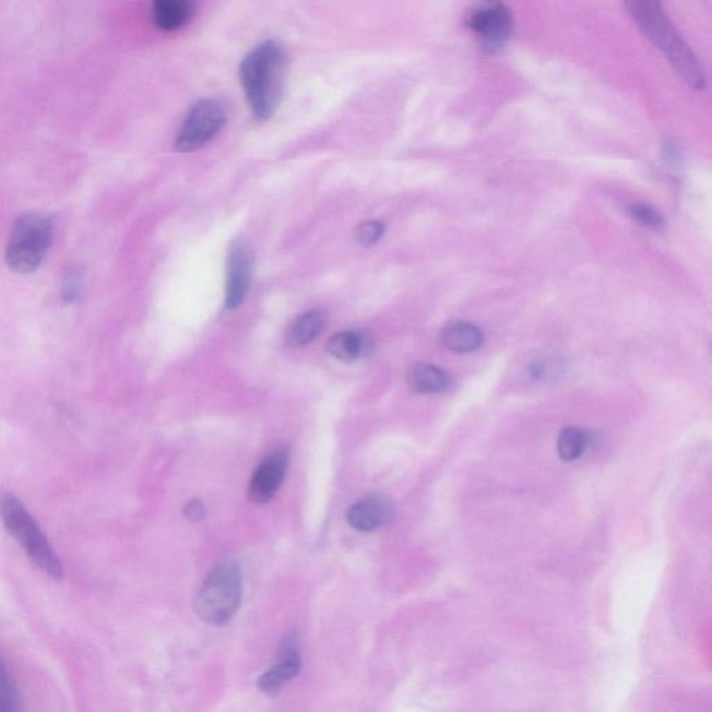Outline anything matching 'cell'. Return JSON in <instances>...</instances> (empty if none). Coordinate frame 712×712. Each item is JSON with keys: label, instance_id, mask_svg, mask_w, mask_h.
<instances>
[{"label": "cell", "instance_id": "obj_1", "mask_svg": "<svg viewBox=\"0 0 712 712\" xmlns=\"http://www.w3.org/2000/svg\"><path fill=\"white\" fill-rule=\"evenodd\" d=\"M287 55L276 40H264L242 59L240 81L249 108L258 120L271 119L282 104Z\"/></svg>", "mask_w": 712, "mask_h": 712}, {"label": "cell", "instance_id": "obj_2", "mask_svg": "<svg viewBox=\"0 0 712 712\" xmlns=\"http://www.w3.org/2000/svg\"><path fill=\"white\" fill-rule=\"evenodd\" d=\"M627 8L640 32L663 52L681 80H685L691 88L703 90L704 70L693 50L666 16L663 4L654 0H630L627 2Z\"/></svg>", "mask_w": 712, "mask_h": 712}, {"label": "cell", "instance_id": "obj_3", "mask_svg": "<svg viewBox=\"0 0 712 712\" xmlns=\"http://www.w3.org/2000/svg\"><path fill=\"white\" fill-rule=\"evenodd\" d=\"M242 602V572L236 562H222L207 574L195 597L198 618L222 628L236 617Z\"/></svg>", "mask_w": 712, "mask_h": 712}, {"label": "cell", "instance_id": "obj_4", "mask_svg": "<svg viewBox=\"0 0 712 712\" xmlns=\"http://www.w3.org/2000/svg\"><path fill=\"white\" fill-rule=\"evenodd\" d=\"M54 241V223L43 213H25L10 232L7 263L13 272L37 271L47 258Z\"/></svg>", "mask_w": 712, "mask_h": 712}, {"label": "cell", "instance_id": "obj_5", "mask_svg": "<svg viewBox=\"0 0 712 712\" xmlns=\"http://www.w3.org/2000/svg\"><path fill=\"white\" fill-rule=\"evenodd\" d=\"M2 517L8 531L22 544L25 554L35 566L50 578H62V562L50 547L47 537L40 532L37 522L16 497L9 495L2 498Z\"/></svg>", "mask_w": 712, "mask_h": 712}, {"label": "cell", "instance_id": "obj_6", "mask_svg": "<svg viewBox=\"0 0 712 712\" xmlns=\"http://www.w3.org/2000/svg\"><path fill=\"white\" fill-rule=\"evenodd\" d=\"M226 121V106L221 100L206 98L195 102L177 132L176 151L188 154L201 150L215 139Z\"/></svg>", "mask_w": 712, "mask_h": 712}, {"label": "cell", "instance_id": "obj_7", "mask_svg": "<svg viewBox=\"0 0 712 712\" xmlns=\"http://www.w3.org/2000/svg\"><path fill=\"white\" fill-rule=\"evenodd\" d=\"M467 25L480 39L483 47L490 50L503 47L513 33L511 10L501 3H486L473 9Z\"/></svg>", "mask_w": 712, "mask_h": 712}, {"label": "cell", "instance_id": "obj_8", "mask_svg": "<svg viewBox=\"0 0 712 712\" xmlns=\"http://www.w3.org/2000/svg\"><path fill=\"white\" fill-rule=\"evenodd\" d=\"M252 253L246 244L234 241L226 261V308L237 309L246 301L252 282Z\"/></svg>", "mask_w": 712, "mask_h": 712}, {"label": "cell", "instance_id": "obj_9", "mask_svg": "<svg viewBox=\"0 0 712 712\" xmlns=\"http://www.w3.org/2000/svg\"><path fill=\"white\" fill-rule=\"evenodd\" d=\"M288 451L276 449L261 462L249 482L248 497L256 503H268L277 495L288 467Z\"/></svg>", "mask_w": 712, "mask_h": 712}, {"label": "cell", "instance_id": "obj_10", "mask_svg": "<svg viewBox=\"0 0 712 712\" xmlns=\"http://www.w3.org/2000/svg\"><path fill=\"white\" fill-rule=\"evenodd\" d=\"M299 669H301V657H299L297 642L288 636L280 645L276 663L259 676L258 688L264 695L276 696L299 674Z\"/></svg>", "mask_w": 712, "mask_h": 712}, {"label": "cell", "instance_id": "obj_11", "mask_svg": "<svg viewBox=\"0 0 712 712\" xmlns=\"http://www.w3.org/2000/svg\"><path fill=\"white\" fill-rule=\"evenodd\" d=\"M391 517V508L383 498L369 496L355 502L347 513L351 526L360 532H372L385 525Z\"/></svg>", "mask_w": 712, "mask_h": 712}, {"label": "cell", "instance_id": "obj_12", "mask_svg": "<svg viewBox=\"0 0 712 712\" xmlns=\"http://www.w3.org/2000/svg\"><path fill=\"white\" fill-rule=\"evenodd\" d=\"M195 4L188 0H159L152 3V23L162 32L171 33L186 27L194 16Z\"/></svg>", "mask_w": 712, "mask_h": 712}, {"label": "cell", "instance_id": "obj_13", "mask_svg": "<svg viewBox=\"0 0 712 712\" xmlns=\"http://www.w3.org/2000/svg\"><path fill=\"white\" fill-rule=\"evenodd\" d=\"M328 322V310L320 308L308 310L289 325L286 334L287 344L293 348L305 347L322 334Z\"/></svg>", "mask_w": 712, "mask_h": 712}, {"label": "cell", "instance_id": "obj_14", "mask_svg": "<svg viewBox=\"0 0 712 712\" xmlns=\"http://www.w3.org/2000/svg\"><path fill=\"white\" fill-rule=\"evenodd\" d=\"M373 340L365 332L358 330H348L334 334L329 340L328 351L334 358L351 363V360L363 358L372 351Z\"/></svg>", "mask_w": 712, "mask_h": 712}, {"label": "cell", "instance_id": "obj_15", "mask_svg": "<svg viewBox=\"0 0 712 712\" xmlns=\"http://www.w3.org/2000/svg\"><path fill=\"white\" fill-rule=\"evenodd\" d=\"M451 376L430 364H416L408 373V385L414 393L439 394L451 388Z\"/></svg>", "mask_w": 712, "mask_h": 712}, {"label": "cell", "instance_id": "obj_16", "mask_svg": "<svg viewBox=\"0 0 712 712\" xmlns=\"http://www.w3.org/2000/svg\"><path fill=\"white\" fill-rule=\"evenodd\" d=\"M441 343L452 353H473L483 344V333L477 325L467 322H451L442 329Z\"/></svg>", "mask_w": 712, "mask_h": 712}, {"label": "cell", "instance_id": "obj_17", "mask_svg": "<svg viewBox=\"0 0 712 712\" xmlns=\"http://www.w3.org/2000/svg\"><path fill=\"white\" fill-rule=\"evenodd\" d=\"M589 435L579 427L569 426L558 437V454L561 460L572 462L579 460L586 451Z\"/></svg>", "mask_w": 712, "mask_h": 712}, {"label": "cell", "instance_id": "obj_18", "mask_svg": "<svg viewBox=\"0 0 712 712\" xmlns=\"http://www.w3.org/2000/svg\"><path fill=\"white\" fill-rule=\"evenodd\" d=\"M629 215L638 225L651 228V230L660 232L665 228L664 217L648 203H633L629 207Z\"/></svg>", "mask_w": 712, "mask_h": 712}, {"label": "cell", "instance_id": "obj_19", "mask_svg": "<svg viewBox=\"0 0 712 712\" xmlns=\"http://www.w3.org/2000/svg\"><path fill=\"white\" fill-rule=\"evenodd\" d=\"M83 289V273L78 268L66 269L62 280V297L66 302H73Z\"/></svg>", "mask_w": 712, "mask_h": 712}, {"label": "cell", "instance_id": "obj_20", "mask_svg": "<svg viewBox=\"0 0 712 712\" xmlns=\"http://www.w3.org/2000/svg\"><path fill=\"white\" fill-rule=\"evenodd\" d=\"M2 712H23L22 704H20L16 685H14L13 679L10 678L7 668H3Z\"/></svg>", "mask_w": 712, "mask_h": 712}, {"label": "cell", "instance_id": "obj_21", "mask_svg": "<svg viewBox=\"0 0 712 712\" xmlns=\"http://www.w3.org/2000/svg\"><path fill=\"white\" fill-rule=\"evenodd\" d=\"M384 226L383 223L378 221H369L363 223L355 233L356 241L364 247H372L378 244L380 238L383 237Z\"/></svg>", "mask_w": 712, "mask_h": 712}, {"label": "cell", "instance_id": "obj_22", "mask_svg": "<svg viewBox=\"0 0 712 712\" xmlns=\"http://www.w3.org/2000/svg\"><path fill=\"white\" fill-rule=\"evenodd\" d=\"M185 513L188 519H191V521H201V519L205 517V507L202 506L201 501L194 500L187 503Z\"/></svg>", "mask_w": 712, "mask_h": 712}]
</instances>
